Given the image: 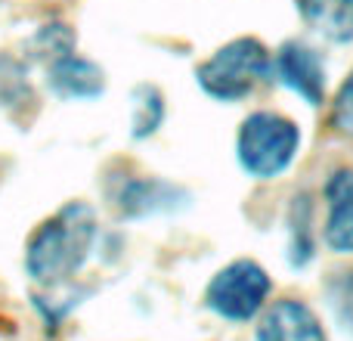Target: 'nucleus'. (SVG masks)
<instances>
[{"label": "nucleus", "mask_w": 353, "mask_h": 341, "mask_svg": "<svg viewBox=\"0 0 353 341\" xmlns=\"http://www.w3.org/2000/svg\"><path fill=\"white\" fill-rule=\"evenodd\" d=\"M165 118V99L155 87H140L134 93V137H149Z\"/></svg>", "instance_id": "nucleus-10"}, {"label": "nucleus", "mask_w": 353, "mask_h": 341, "mask_svg": "<svg viewBox=\"0 0 353 341\" xmlns=\"http://www.w3.org/2000/svg\"><path fill=\"white\" fill-rule=\"evenodd\" d=\"M257 341H325V332L301 301H276L257 326Z\"/></svg>", "instance_id": "nucleus-6"}, {"label": "nucleus", "mask_w": 353, "mask_h": 341, "mask_svg": "<svg viewBox=\"0 0 353 341\" xmlns=\"http://www.w3.org/2000/svg\"><path fill=\"white\" fill-rule=\"evenodd\" d=\"M325 202H329V220H325V242L329 249L353 251V170H335L325 183Z\"/></svg>", "instance_id": "nucleus-7"}, {"label": "nucleus", "mask_w": 353, "mask_h": 341, "mask_svg": "<svg viewBox=\"0 0 353 341\" xmlns=\"http://www.w3.org/2000/svg\"><path fill=\"white\" fill-rule=\"evenodd\" d=\"M335 121L341 124L344 130H353V72H350L347 84L341 87V93H338V103H335Z\"/></svg>", "instance_id": "nucleus-14"}, {"label": "nucleus", "mask_w": 353, "mask_h": 341, "mask_svg": "<svg viewBox=\"0 0 353 341\" xmlns=\"http://www.w3.org/2000/svg\"><path fill=\"white\" fill-rule=\"evenodd\" d=\"M47 84L62 99H90L103 90V72L93 62L65 53L47 66Z\"/></svg>", "instance_id": "nucleus-8"}, {"label": "nucleus", "mask_w": 353, "mask_h": 341, "mask_svg": "<svg viewBox=\"0 0 353 341\" xmlns=\"http://www.w3.org/2000/svg\"><path fill=\"white\" fill-rule=\"evenodd\" d=\"M72 43H74V37L65 25H43V28L31 37V50H34V56L43 59L47 66L53 59H59V56L72 53Z\"/></svg>", "instance_id": "nucleus-12"}, {"label": "nucleus", "mask_w": 353, "mask_h": 341, "mask_svg": "<svg viewBox=\"0 0 353 341\" xmlns=\"http://www.w3.org/2000/svg\"><path fill=\"white\" fill-rule=\"evenodd\" d=\"M165 193H171V186L155 180H140L130 183L128 189L121 193V208L128 214H146V211H161L165 208Z\"/></svg>", "instance_id": "nucleus-11"}, {"label": "nucleus", "mask_w": 353, "mask_h": 341, "mask_svg": "<svg viewBox=\"0 0 353 341\" xmlns=\"http://www.w3.org/2000/svg\"><path fill=\"white\" fill-rule=\"evenodd\" d=\"M298 143L301 134L294 121L273 115V112H254L245 118L239 130V162L248 174L270 180L294 162Z\"/></svg>", "instance_id": "nucleus-3"}, {"label": "nucleus", "mask_w": 353, "mask_h": 341, "mask_svg": "<svg viewBox=\"0 0 353 341\" xmlns=\"http://www.w3.org/2000/svg\"><path fill=\"white\" fill-rule=\"evenodd\" d=\"M93 239H97L93 208L72 202L62 211H56L43 226H37L25 251V270L41 286H56L81 270L93 249Z\"/></svg>", "instance_id": "nucleus-1"}, {"label": "nucleus", "mask_w": 353, "mask_h": 341, "mask_svg": "<svg viewBox=\"0 0 353 341\" xmlns=\"http://www.w3.org/2000/svg\"><path fill=\"white\" fill-rule=\"evenodd\" d=\"M270 75V53L254 37H239V41L220 47L211 59H205L195 72L199 87L208 97L220 103L242 99Z\"/></svg>", "instance_id": "nucleus-2"}, {"label": "nucleus", "mask_w": 353, "mask_h": 341, "mask_svg": "<svg viewBox=\"0 0 353 341\" xmlns=\"http://www.w3.org/2000/svg\"><path fill=\"white\" fill-rule=\"evenodd\" d=\"M270 72L298 97H304L310 106H319L325 99V68L323 59L316 56V50H310L307 43H282V50L276 53V59H270Z\"/></svg>", "instance_id": "nucleus-5"}, {"label": "nucleus", "mask_w": 353, "mask_h": 341, "mask_svg": "<svg viewBox=\"0 0 353 341\" xmlns=\"http://www.w3.org/2000/svg\"><path fill=\"white\" fill-rule=\"evenodd\" d=\"M270 295V276L261 264L254 261H236L223 267L208 286V307L217 311L223 320L242 323L251 320L263 307Z\"/></svg>", "instance_id": "nucleus-4"}, {"label": "nucleus", "mask_w": 353, "mask_h": 341, "mask_svg": "<svg viewBox=\"0 0 353 341\" xmlns=\"http://www.w3.org/2000/svg\"><path fill=\"white\" fill-rule=\"evenodd\" d=\"M298 12L325 41H353V0H298Z\"/></svg>", "instance_id": "nucleus-9"}, {"label": "nucleus", "mask_w": 353, "mask_h": 341, "mask_svg": "<svg viewBox=\"0 0 353 341\" xmlns=\"http://www.w3.org/2000/svg\"><path fill=\"white\" fill-rule=\"evenodd\" d=\"M19 97H28V81L16 59L0 56V99L3 103H16Z\"/></svg>", "instance_id": "nucleus-13"}]
</instances>
